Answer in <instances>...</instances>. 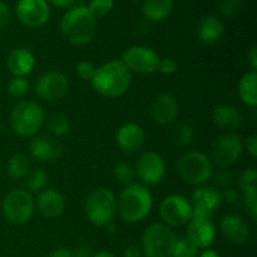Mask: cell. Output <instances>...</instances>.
I'll return each instance as SVG.
<instances>
[{"label": "cell", "instance_id": "1", "mask_svg": "<svg viewBox=\"0 0 257 257\" xmlns=\"http://www.w3.org/2000/svg\"><path fill=\"white\" fill-rule=\"evenodd\" d=\"M132 74L120 59H113L95 69L90 80L94 92L105 98L122 97L131 87Z\"/></svg>", "mask_w": 257, "mask_h": 257}, {"label": "cell", "instance_id": "2", "mask_svg": "<svg viewBox=\"0 0 257 257\" xmlns=\"http://www.w3.org/2000/svg\"><path fill=\"white\" fill-rule=\"evenodd\" d=\"M95 18L84 5L73 7L60 20V32L68 43L77 47L89 44L95 35Z\"/></svg>", "mask_w": 257, "mask_h": 257}, {"label": "cell", "instance_id": "3", "mask_svg": "<svg viewBox=\"0 0 257 257\" xmlns=\"http://www.w3.org/2000/svg\"><path fill=\"white\" fill-rule=\"evenodd\" d=\"M117 210L125 222H141L152 210V195L146 186L140 183L125 186L117 200Z\"/></svg>", "mask_w": 257, "mask_h": 257}, {"label": "cell", "instance_id": "4", "mask_svg": "<svg viewBox=\"0 0 257 257\" xmlns=\"http://www.w3.org/2000/svg\"><path fill=\"white\" fill-rule=\"evenodd\" d=\"M44 122V109L33 100L19 102L10 113V127L19 137H34Z\"/></svg>", "mask_w": 257, "mask_h": 257}, {"label": "cell", "instance_id": "5", "mask_svg": "<svg viewBox=\"0 0 257 257\" xmlns=\"http://www.w3.org/2000/svg\"><path fill=\"white\" fill-rule=\"evenodd\" d=\"M85 215L95 226L104 227L112 222L117 211V200L109 188L97 187L92 190L85 200Z\"/></svg>", "mask_w": 257, "mask_h": 257}, {"label": "cell", "instance_id": "6", "mask_svg": "<svg viewBox=\"0 0 257 257\" xmlns=\"http://www.w3.org/2000/svg\"><path fill=\"white\" fill-rule=\"evenodd\" d=\"M177 172L188 185H203L212 176V162L205 153L190 151L178 160Z\"/></svg>", "mask_w": 257, "mask_h": 257}, {"label": "cell", "instance_id": "7", "mask_svg": "<svg viewBox=\"0 0 257 257\" xmlns=\"http://www.w3.org/2000/svg\"><path fill=\"white\" fill-rule=\"evenodd\" d=\"M175 232L165 223H152L142 236V252L146 257H170L175 246Z\"/></svg>", "mask_w": 257, "mask_h": 257}, {"label": "cell", "instance_id": "8", "mask_svg": "<svg viewBox=\"0 0 257 257\" xmlns=\"http://www.w3.org/2000/svg\"><path fill=\"white\" fill-rule=\"evenodd\" d=\"M34 212V198L25 190H13L3 201L4 217L13 225H23L32 218Z\"/></svg>", "mask_w": 257, "mask_h": 257}, {"label": "cell", "instance_id": "9", "mask_svg": "<svg viewBox=\"0 0 257 257\" xmlns=\"http://www.w3.org/2000/svg\"><path fill=\"white\" fill-rule=\"evenodd\" d=\"M243 150V141L237 133H225L218 136L211 145V162L226 168L240 158Z\"/></svg>", "mask_w": 257, "mask_h": 257}, {"label": "cell", "instance_id": "10", "mask_svg": "<svg viewBox=\"0 0 257 257\" xmlns=\"http://www.w3.org/2000/svg\"><path fill=\"white\" fill-rule=\"evenodd\" d=\"M160 216L168 227H181L192 218V206L181 195L167 196L160 205Z\"/></svg>", "mask_w": 257, "mask_h": 257}, {"label": "cell", "instance_id": "11", "mask_svg": "<svg viewBox=\"0 0 257 257\" xmlns=\"http://www.w3.org/2000/svg\"><path fill=\"white\" fill-rule=\"evenodd\" d=\"M120 60L124 63L125 67L131 72L150 74L157 70L160 57L150 48L143 47V45H135L122 53Z\"/></svg>", "mask_w": 257, "mask_h": 257}, {"label": "cell", "instance_id": "12", "mask_svg": "<svg viewBox=\"0 0 257 257\" xmlns=\"http://www.w3.org/2000/svg\"><path fill=\"white\" fill-rule=\"evenodd\" d=\"M69 89L68 78L63 73L48 72L40 75L34 85L35 94L47 102H57L60 100Z\"/></svg>", "mask_w": 257, "mask_h": 257}, {"label": "cell", "instance_id": "13", "mask_svg": "<svg viewBox=\"0 0 257 257\" xmlns=\"http://www.w3.org/2000/svg\"><path fill=\"white\" fill-rule=\"evenodd\" d=\"M190 202L192 206V217L211 220V216L222 205V195L217 188L202 186L193 191Z\"/></svg>", "mask_w": 257, "mask_h": 257}, {"label": "cell", "instance_id": "14", "mask_svg": "<svg viewBox=\"0 0 257 257\" xmlns=\"http://www.w3.org/2000/svg\"><path fill=\"white\" fill-rule=\"evenodd\" d=\"M136 176L145 185H158L165 178L166 163L157 152H145L136 163Z\"/></svg>", "mask_w": 257, "mask_h": 257}, {"label": "cell", "instance_id": "15", "mask_svg": "<svg viewBox=\"0 0 257 257\" xmlns=\"http://www.w3.org/2000/svg\"><path fill=\"white\" fill-rule=\"evenodd\" d=\"M15 13L25 27L40 28L49 20L50 8L47 0H19Z\"/></svg>", "mask_w": 257, "mask_h": 257}, {"label": "cell", "instance_id": "16", "mask_svg": "<svg viewBox=\"0 0 257 257\" xmlns=\"http://www.w3.org/2000/svg\"><path fill=\"white\" fill-rule=\"evenodd\" d=\"M63 147L53 136H34L29 143V152L38 162H53L62 156Z\"/></svg>", "mask_w": 257, "mask_h": 257}, {"label": "cell", "instance_id": "17", "mask_svg": "<svg viewBox=\"0 0 257 257\" xmlns=\"http://www.w3.org/2000/svg\"><path fill=\"white\" fill-rule=\"evenodd\" d=\"M180 107L173 95L168 93H161L156 95L151 104V117L157 124H171L177 118Z\"/></svg>", "mask_w": 257, "mask_h": 257}, {"label": "cell", "instance_id": "18", "mask_svg": "<svg viewBox=\"0 0 257 257\" xmlns=\"http://www.w3.org/2000/svg\"><path fill=\"white\" fill-rule=\"evenodd\" d=\"M187 238L196 247L208 248L216 237V230L211 220L207 218H191L187 223Z\"/></svg>", "mask_w": 257, "mask_h": 257}, {"label": "cell", "instance_id": "19", "mask_svg": "<svg viewBox=\"0 0 257 257\" xmlns=\"http://www.w3.org/2000/svg\"><path fill=\"white\" fill-rule=\"evenodd\" d=\"M115 141L122 151L127 153H135L140 151L145 145V131L137 123H125L117 131Z\"/></svg>", "mask_w": 257, "mask_h": 257}, {"label": "cell", "instance_id": "20", "mask_svg": "<svg viewBox=\"0 0 257 257\" xmlns=\"http://www.w3.org/2000/svg\"><path fill=\"white\" fill-rule=\"evenodd\" d=\"M221 232L230 242L236 245H243L251 238V228L240 216L231 215L225 216L220 223Z\"/></svg>", "mask_w": 257, "mask_h": 257}, {"label": "cell", "instance_id": "21", "mask_svg": "<svg viewBox=\"0 0 257 257\" xmlns=\"http://www.w3.org/2000/svg\"><path fill=\"white\" fill-rule=\"evenodd\" d=\"M37 208L45 218H58L65 208L64 197L53 188L40 191L37 197Z\"/></svg>", "mask_w": 257, "mask_h": 257}, {"label": "cell", "instance_id": "22", "mask_svg": "<svg viewBox=\"0 0 257 257\" xmlns=\"http://www.w3.org/2000/svg\"><path fill=\"white\" fill-rule=\"evenodd\" d=\"M7 67L13 77H27L35 67V58L25 48H15L7 58Z\"/></svg>", "mask_w": 257, "mask_h": 257}, {"label": "cell", "instance_id": "23", "mask_svg": "<svg viewBox=\"0 0 257 257\" xmlns=\"http://www.w3.org/2000/svg\"><path fill=\"white\" fill-rule=\"evenodd\" d=\"M212 120L226 133H235L242 124V115L235 105L221 104L213 109Z\"/></svg>", "mask_w": 257, "mask_h": 257}, {"label": "cell", "instance_id": "24", "mask_svg": "<svg viewBox=\"0 0 257 257\" xmlns=\"http://www.w3.org/2000/svg\"><path fill=\"white\" fill-rule=\"evenodd\" d=\"M196 33L198 39L205 44H216L223 37L225 25L217 17L207 15L198 22Z\"/></svg>", "mask_w": 257, "mask_h": 257}, {"label": "cell", "instance_id": "25", "mask_svg": "<svg viewBox=\"0 0 257 257\" xmlns=\"http://www.w3.org/2000/svg\"><path fill=\"white\" fill-rule=\"evenodd\" d=\"M175 0H145L142 14L150 22H162L173 12Z\"/></svg>", "mask_w": 257, "mask_h": 257}, {"label": "cell", "instance_id": "26", "mask_svg": "<svg viewBox=\"0 0 257 257\" xmlns=\"http://www.w3.org/2000/svg\"><path fill=\"white\" fill-rule=\"evenodd\" d=\"M238 97L245 104L256 107L257 104V73H245L238 83Z\"/></svg>", "mask_w": 257, "mask_h": 257}, {"label": "cell", "instance_id": "27", "mask_svg": "<svg viewBox=\"0 0 257 257\" xmlns=\"http://www.w3.org/2000/svg\"><path fill=\"white\" fill-rule=\"evenodd\" d=\"M32 170L30 158L24 153H17L9 160L7 165V172L14 180H22L27 177Z\"/></svg>", "mask_w": 257, "mask_h": 257}, {"label": "cell", "instance_id": "28", "mask_svg": "<svg viewBox=\"0 0 257 257\" xmlns=\"http://www.w3.org/2000/svg\"><path fill=\"white\" fill-rule=\"evenodd\" d=\"M193 137H195V131L188 123L177 122L172 128L171 132V140L175 145L185 147L192 143Z\"/></svg>", "mask_w": 257, "mask_h": 257}, {"label": "cell", "instance_id": "29", "mask_svg": "<svg viewBox=\"0 0 257 257\" xmlns=\"http://www.w3.org/2000/svg\"><path fill=\"white\" fill-rule=\"evenodd\" d=\"M44 123L47 124V128L50 135L55 138L67 135L69 132V119L64 114H60V113H53V114H50L45 119Z\"/></svg>", "mask_w": 257, "mask_h": 257}, {"label": "cell", "instance_id": "30", "mask_svg": "<svg viewBox=\"0 0 257 257\" xmlns=\"http://www.w3.org/2000/svg\"><path fill=\"white\" fill-rule=\"evenodd\" d=\"M48 183V175L43 170H34L28 175L27 188L29 193L40 192L45 188Z\"/></svg>", "mask_w": 257, "mask_h": 257}, {"label": "cell", "instance_id": "31", "mask_svg": "<svg viewBox=\"0 0 257 257\" xmlns=\"http://www.w3.org/2000/svg\"><path fill=\"white\" fill-rule=\"evenodd\" d=\"M170 257H198V248L187 237H181L176 240Z\"/></svg>", "mask_w": 257, "mask_h": 257}, {"label": "cell", "instance_id": "32", "mask_svg": "<svg viewBox=\"0 0 257 257\" xmlns=\"http://www.w3.org/2000/svg\"><path fill=\"white\" fill-rule=\"evenodd\" d=\"M113 176L122 185H132L136 178L135 167H132L130 163L120 162L115 165V167L113 168Z\"/></svg>", "mask_w": 257, "mask_h": 257}, {"label": "cell", "instance_id": "33", "mask_svg": "<svg viewBox=\"0 0 257 257\" xmlns=\"http://www.w3.org/2000/svg\"><path fill=\"white\" fill-rule=\"evenodd\" d=\"M29 82H28L27 77H13L8 82L7 89L12 97L14 98H22L28 94L29 92Z\"/></svg>", "mask_w": 257, "mask_h": 257}, {"label": "cell", "instance_id": "34", "mask_svg": "<svg viewBox=\"0 0 257 257\" xmlns=\"http://www.w3.org/2000/svg\"><path fill=\"white\" fill-rule=\"evenodd\" d=\"M114 7V0H90L88 9L94 18L109 14Z\"/></svg>", "mask_w": 257, "mask_h": 257}, {"label": "cell", "instance_id": "35", "mask_svg": "<svg viewBox=\"0 0 257 257\" xmlns=\"http://www.w3.org/2000/svg\"><path fill=\"white\" fill-rule=\"evenodd\" d=\"M238 186L242 190V192L257 188V171L255 168L243 170V172L240 175V178H238Z\"/></svg>", "mask_w": 257, "mask_h": 257}, {"label": "cell", "instance_id": "36", "mask_svg": "<svg viewBox=\"0 0 257 257\" xmlns=\"http://www.w3.org/2000/svg\"><path fill=\"white\" fill-rule=\"evenodd\" d=\"M242 8V0H222L220 4V13L226 18L238 15Z\"/></svg>", "mask_w": 257, "mask_h": 257}, {"label": "cell", "instance_id": "37", "mask_svg": "<svg viewBox=\"0 0 257 257\" xmlns=\"http://www.w3.org/2000/svg\"><path fill=\"white\" fill-rule=\"evenodd\" d=\"M95 69H97V67H95L93 63L84 60V62L78 63L77 74H78V77L80 78V79L88 80V82H90V80H92V78L94 77Z\"/></svg>", "mask_w": 257, "mask_h": 257}, {"label": "cell", "instance_id": "38", "mask_svg": "<svg viewBox=\"0 0 257 257\" xmlns=\"http://www.w3.org/2000/svg\"><path fill=\"white\" fill-rule=\"evenodd\" d=\"M243 198L253 221L257 220V188L243 192Z\"/></svg>", "mask_w": 257, "mask_h": 257}, {"label": "cell", "instance_id": "39", "mask_svg": "<svg viewBox=\"0 0 257 257\" xmlns=\"http://www.w3.org/2000/svg\"><path fill=\"white\" fill-rule=\"evenodd\" d=\"M157 70L163 75H172L177 72V63L172 58H163L158 62Z\"/></svg>", "mask_w": 257, "mask_h": 257}, {"label": "cell", "instance_id": "40", "mask_svg": "<svg viewBox=\"0 0 257 257\" xmlns=\"http://www.w3.org/2000/svg\"><path fill=\"white\" fill-rule=\"evenodd\" d=\"M213 177H215V182L217 183L218 187L227 188L230 187L231 183H232V176H231V173L226 170L218 171Z\"/></svg>", "mask_w": 257, "mask_h": 257}, {"label": "cell", "instance_id": "41", "mask_svg": "<svg viewBox=\"0 0 257 257\" xmlns=\"http://www.w3.org/2000/svg\"><path fill=\"white\" fill-rule=\"evenodd\" d=\"M243 145H245L246 150H247V152L250 153L251 157L256 158L257 157V136L255 135L248 136V137L245 140V142H243Z\"/></svg>", "mask_w": 257, "mask_h": 257}, {"label": "cell", "instance_id": "42", "mask_svg": "<svg viewBox=\"0 0 257 257\" xmlns=\"http://www.w3.org/2000/svg\"><path fill=\"white\" fill-rule=\"evenodd\" d=\"M10 22V13L7 4L0 0V30L4 29Z\"/></svg>", "mask_w": 257, "mask_h": 257}, {"label": "cell", "instance_id": "43", "mask_svg": "<svg viewBox=\"0 0 257 257\" xmlns=\"http://www.w3.org/2000/svg\"><path fill=\"white\" fill-rule=\"evenodd\" d=\"M221 195H222V202L225 201V202L230 203V205L236 203L238 200L237 192L235 190H232V188H226L225 192H221Z\"/></svg>", "mask_w": 257, "mask_h": 257}, {"label": "cell", "instance_id": "44", "mask_svg": "<svg viewBox=\"0 0 257 257\" xmlns=\"http://www.w3.org/2000/svg\"><path fill=\"white\" fill-rule=\"evenodd\" d=\"M48 4H52L53 7L59 8V9H68V8L74 7L78 0H47Z\"/></svg>", "mask_w": 257, "mask_h": 257}, {"label": "cell", "instance_id": "45", "mask_svg": "<svg viewBox=\"0 0 257 257\" xmlns=\"http://www.w3.org/2000/svg\"><path fill=\"white\" fill-rule=\"evenodd\" d=\"M73 253V257H93L94 252L89 246H80Z\"/></svg>", "mask_w": 257, "mask_h": 257}, {"label": "cell", "instance_id": "46", "mask_svg": "<svg viewBox=\"0 0 257 257\" xmlns=\"http://www.w3.org/2000/svg\"><path fill=\"white\" fill-rule=\"evenodd\" d=\"M247 60H248V63H250L251 70L256 72V69H257V47L256 45H253V47L248 50Z\"/></svg>", "mask_w": 257, "mask_h": 257}, {"label": "cell", "instance_id": "47", "mask_svg": "<svg viewBox=\"0 0 257 257\" xmlns=\"http://www.w3.org/2000/svg\"><path fill=\"white\" fill-rule=\"evenodd\" d=\"M142 248L135 245L128 246L124 251V257H142Z\"/></svg>", "mask_w": 257, "mask_h": 257}, {"label": "cell", "instance_id": "48", "mask_svg": "<svg viewBox=\"0 0 257 257\" xmlns=\"http://www.w3.org/2000/svg\"><path fill=\"white\" fill-rule=\"evenodd\" d=\"M48 257H73V253H72V251L68 250V248L60 247V248H57V250L53 251V252L50 253Z\"/></svg>", "mask_w": 257, "mask_h": 257}, {"label": "cell", "instance_id": "49", "mask_svg": "<svg viewBox=\"0 0 257 257\" xmlns=\"http://www.w3.org/2000/svg\"><path fill=\"white\" fill-rule=\"evenodd\" d=\"M198 257H221V256L217 251L208 250V248H206L202 253H198Z\"/></svg>", "mask_w": 257, "mask_h": 257}, {"label": "cell", "instance_id": "50", "mask_svg": "<svg viewBox=\"0 0 257 257\" xmlns=\"http://www.w3.org/2000/svg\"><path fill=\"white\" fill-rule=\"evenodd\" d=\"M93 257H114V256H113L109 251L102 250V251H98V252H95Z\"/></svg>", "mask_w": 257, "mask_h": 257}, {"label": "cell", "instance_id": "51", "mask_svg": "<svg viewBox=\"0 0 257 257\" xmlns=\"http://www.w3.org/2000/svg\"><path fill=\"white\" fill-rule=\"evenodd\" d=\"M104 227L107 228V231H108V232H110V233H113V232H114L115 230H117V226H115V223L113 222V221H112V222H109V223H108L107 226H104Z\"/></svg>", "mask_w": 257, "mask_h": 257}, {"label": "cell", "instance_id": "52", "mask_svg": "<svg viewBox=\"0 0 257 257\" xmlns=\"http://www.w3.org/2000/svg\"><path fill=\"white\" fill-rule=\"evenodd\" d=\"M133 3H137V2H140V0H132Z\"/></svg>", "mask_w": 257, "mask_h": 257}]
</instances>
